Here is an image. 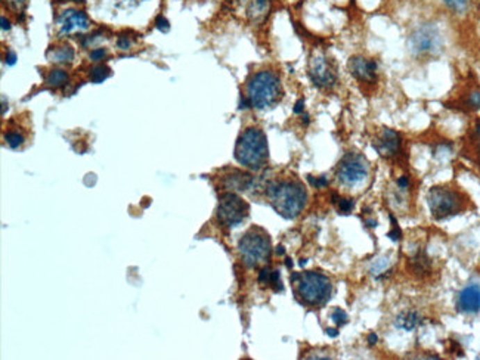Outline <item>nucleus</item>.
<instances>
[{"mask_svg": "<svg viewBox=\"0 0 480 360\" xmlns=\"http://www.w3.org/2000/svg\"><path fill=\"white\" fill-rule=\"evenodd\" d=\"M266 196L274 210L284 218L297 217L308 201V194L297 180H274L267 183Z\"/></svg>", "mask_w": 480, "mask_h": 360, "instance_id": "f257e3e1", "label": "nucleus"}, {"mask_svg": "<svg viewBox=\"0 0 480 360\" xmlns=\"http://www.w3.org/2000/svg\"><path fill=\"white\" fill-rule=\"evenodd\" d=\"M284 90L279 76L272 69H262L254 73L245 86V99L250 108L269 110L283 99Z\"/></svg>", "mask_w": 480, "mask_h": 360, "instance_id": "f03ea898", "label": "nucleus"}, {"mask_svg": "<svg viewBox=\"0 0 480 360\" xmlns=\"http://www.w3.org/2000/svg\"><path fill=\"white\" fill-rule=\"evenodd\" d=\"M235 160L245 169L260 171L269 160L267 137L260 127H247L237 141Z\"/></svg>", "mask_w": 480, "mask_h": 360, "instance_id": "7ed1b4c3", "label": "nucleus"}, {"mask_svg": "<svg viewBox=\"0 0 480 360\" xmlns=\"http://www.w3.org/2000/svg\"><path fill=\"white\" fill-rule=\"evenodd\" d=\"M406 49L415 60H431L443 51V36L435 22L417 24L406 37Z\"/></svg>", "mask_w": 480, "mask_h": 360, "instance_id": "20e7f679", "label": "nucleus"}, {"mask_svg": "<svg viewBox=\"0 0 480 360\" xmlns=\"http://www.w3.org/2000/svg\"><path fill=\"white\" fill-rule=\"evenodd\" d=\"M295 284L297 297L301 300V303L311 307L324 306L331 298L333 284L330 277L320 272L300 273V277Z\"/></svg>", "mask_w": 480, "mask_h": 360, "instance_id": "39448f33", "label": "nucleus"}, {"mask_svg": "<svg viewBox=\"0 0 480 360\" xmlns=\"http://www.w3.org/2000/svg\"><path fill=\"white\" fill-rule=\"evenodd\" d=\"M427 204L433 218L445 220L465 210L464 195L448 187L431 188L427 195Z\"/></svg>", "mask_w": 480, "mask_h": 360, "instance_id": "423d86ee", "label": "nucleus"}, {"mask_svg": "<svg viewBox=\"0 0 480 360\" xmlns=\"http://www.w3.org/2000/svg\"><path fill=\"white\" fill-rule=\"evenodd\" d=\"M238 251L245 264L256 267L265 263L271 255V239L265 230L253 228L241 238Z\"/></svg>", "mask_w": 480, "mask_h": 360, "instance_id": "0eeeda50", "label": "nucleus"}, {"mask_svg": "<svg viewBox=\"0 0 480 360\" xmlns=\"http://www.w3.org/2000/svg\"><path fill=\"white\" fill-rule=\"evenodd\" d=\"M368 161L359 153H347L338 162L336 169V178L343 187H355L364 182L368 176Z\"/></svg>", "mask_w": 480, "mask_h": 360, "instance_id": "6e6552de", "label": "nucleus"}, {"mask_svg": "<svg viewBox=\"0 0 480 360\" xmlns=\"http://www.w3.org/2000/svg\"><path fill=\"white\" fill-rule=\"evenodd\" d=\"M308 74L312 83L322 90H331L338 83V74L334 62L322 52H315L311 56Z\"/></svg>", "mask_w": 480, "mask_h": 360, "instance_id": "1a4fd4ad", "label": "nucleus"}, {"mask_svg": "<svg viewBox=\"0 0 480 360\" xmlns=\"http://www.w3.org/2000/svg\"><path fill=\"white\" fill-rule=\"evenodd\" d=\"M249 216V205L242 198L233 192H226L220 195L217 205V220L220 225L226 228H233L240 225L242 220Z\"/></svg>", "mask_w": 480, "mask_h": 360, "instance_id": "9d476101", "label": "nucleus"}, {"mask_svg": "<svg viewBox=\"0 0 480 360\" xmlns=\"http://www.w3.org/2000/svg\"><path fill=\"white\" fill-rule=\"evenodd\" d=\"M347 69L352 77L362 85H374L379 80V64L374 58L365 55L350 56Z\"/></svg>", "mask_w": 480, "mask_h": 360, "instance_id": "9b49d317", "label": "nucleus"}, {"mask_svg": "<svg viewBox=\"0 0 480 360\" xmlns=\"http://www.w3.org/2000/svg\"><path fill=\"white\" fill-rule=\"evenodd\" d=\"M374 149L377 154L384 160H393L401 154L402 151V136L399 132H396L389 127L381 129L372 142Z\"/></svg>", "mask_w": 480, "mask_h": 360, "instance_id": "f8f14e48", "label": "nucleus"}, {"mask_svg": "<svg viewBox=\"0 0 480 360\" xmlns=\"http://www.w3.org/2000/svg\"><path fill=\"white\" fill-rule=\"evenodd\" d=\"M90 27V21L83 10L78 9H67L58 17V30L63 36H68V34L86 31Z\"/></svg>", "mask_w": 480, "mask_h": 360, "instance_id": "ddd939ff", "label": "nucleus"}, {"mask_svg": "<svg viewBox=\"0 0 480 360\" xmlns=\"http://www.w3.org/2000/svg\"><path fill=\"white\" fill-rule=\"evenodd\" d=\"M456 307L465 315H474L480 311V286L479 285H468L465 286L458 295Z\"/></svg>", "mask_w": 480, "mask_h": 360, "instance_id": "4468645a", "label": "nucleus"}, {"mask_svg": "<svg viewBox=\"0 0 480 360\" xmlns=\"http://www.w3.org/2000/svg\"><path fill=\"white\" fill-rule=\"evenodd\" d=\"M241 3L245 17L254 24H262L272 8L271 0H241Z\"/></svg>", "mask_w": 480, "mask_h": 360, "instance_id": "2eb2a0df", "label": "nucleus"}, {"mask_svg": "<svg viewBox=\"0 0 480 360\" xmlns=\"http://www.w3.org/2000/svg\"><path fill=\"white\" fill-rule=\"evenodd\" d=\"M253 185V176L240 170H232L222 179V187L229 191H247Z\"/></svg>", "mask_w": 480, "mask_h": 360, "instance_id": "dca6fc26", "label": "nucleus"}, {"mask_svg": "<svg viewBox=\"0 0 480 360\" xmlns=\"http://www.w3.org/2000/svg\"><path fill=\"white\" fill-rule=\"evenodd\" d=\"M46 56H48V60L53 64L67 65L74 61L76 52L69 44H60V46H52V48L48 51V53H46Z\"/></svg>", "mask_w": 480, "mask_h": 360, "instance_id": "f3484780", "label": "nucleus"}, {"mask_svg": "<svg viewBox=\"0 0 480 360\" xmlns=\"http://www.w3.org/2000/svg\"><path fill=\"white\" fill-rule=\"evenodd\" d=\"M421 322H423V319H421V316L418 315L417 311H404L401 313L399 316L396 318V327L399 328V329H404V331H414L415 328H418Z\"/></svg>", "mask_w": 480, "mask_h": 360, "instance_id": "a211bd4d", "label": "nucleus"}, {"mask_svg": "<svg viewBox=\"0 0 480 360\" xmlns=\"http://www.w3.org/2000/svg\"><path fill=\"white\" fill-rule=\"evenodd\" d=\"M68 83V73L64 71L61 68H53L49 71V74L46 76V85L49 87L60 89Z\"/></svg>", "mask_w": 480, "mask_h": 360, "instance_id": "6ab92c4d", "label": "nucleus"}, {"mask_svg": "<svg viewBox=\"0 0 480 360\" xmlns=\"http://www.w3.org/2000/svg\"><path fill=\"white\" fill-rule=\"evenodd\" d=\"M442 2L455 15H464L470 8V0H442Z\"/></svg>", "mask_w": 480, "mask_h": 360, "instance_id": "aec40b11", "label": "nucleus"}, {"mask_svg": "<svg viewBox=\"0 0 480 360\" xmlns=\"http://www.w3.org/2000/svg\"><path fill=\"white\" fill-rule=\"evenodd\" d=\"M110 71L111 69L107 67V65H97V67H93L90 68V71H89V78L93 81V83H102V81L107 80L110 77Z\"/></svg>", "mask_w": 480, "mask_h": 360, "instance_id": "412c9836", "label": "nucleus"}, {"mask_svg": "<svg viewBox=\"0 0 480 360\" xmlns=\"http://www.w3.org/2000/svg\"><path fill=\"white\" fill-rule=\"evenodd\" d=\"M3 139H5V142L10 146V148H19L22 144H24V136L19 135L18 132H6L3 135Z\"/></svg>", "mask_w": 480, "mask_h": 360, "instance_id": "4be33fe9", "label": "nucleus"}, {"mask_svg": "<svg viewBox=\"0 0 480 360\" xmlns=\"http://www.w3.org/2000/svg\"><path fill=\"white\" fill-rule=\"evenodd\" d=\"M465 107L472 111H480V90H472L467 95Z\"/></svg>", "mask_w": 480, "mask_h": 360, "instance_id": "5701e85b", "label": "nucleus"}, {"mask_svg": "<svg viewBox=\"0 0 480 360\" xmlns=\"http://www.w3.org/2000/svg\"><path fill=\"white\" fill-rule=\"evenodd\" d=\"M413 271L414 272H427L430 269V263L429 260L424 257L423 254H418L417 257L413 259Z\"/></svg>", "mask_w": 480, "mask_h": 360, "instance_id": "b1692460", "label": "nucleus"}, {"mask_svg": "<svg viewBox=\"0 0 480 360\" xmlns=\"http://www.w3.org/2000/svg\"><path fill=\"white\" fill-rule=\"evenodd\" d=\"M115 43H117V48H119L120 51H131L132 44H133L131 36H127V34H124V33L117 36Z\"/></svg>", "mask_w": 480, "mask_h": 360, "instance_id": "393cba45", "label": "nucleus"}, {"mask_svg": "<svg viewBox=\"0 0 480 360\" xmlns=\"http://www.w3.org/2000/svg\"><path fill=\"white\" fill-rule=\"evenodd\" d=\"M331 319L334 320V323L337 325V327H342V325H346L347 323V315H346V311L342 310V309H334L333 310V315H331Z\"/></svg>", "mask_w": 480, "mask_h": 360, "instance_id": "a878e982", "label": "nucleus"}, {"mask_svg": "<svg viewBox=\"0 0 480 360\" xmlns=\"http://www.w3.org/2000/svg\"><path fill=\"white\" fill-rule=\"evenodd\" d=\"M470 142H472L473 148L477 151V154H480V121H477L476 126L473 127Z\"/></svg>", "mask_w": 480, "mask_h": 360, "instance_id": "bb28decb", "label": "nucleus"}, {"mask_svg": "<svg viewBox=\"0 0 480 360\" xmlns=\"http://www.w3.org/2000/svg\"><path fill=\"white\" fill-rule=\"evenodd\" d=\"M105 56H107V49H105V48H95V49L90 51L89 60L92 62H99V61L104 60Z\"/></svg>", "mask_w": 480, "mask_h": 360, "instance_id": "cd10ccee", "label": "nucleus"}, {"mask_svg": "<svg viewBox=\"0 0 480 360\" xmlns=\"http://www.w3.org/2000/svg\"><path fill=\"white\" fill-rule=\"evenodd\" d=\"M354 207H355L354 200H346V198L338 200V210H340V213L343 214H349L354 210Z\"/></svg>", "mask_w": 480, "mask_h": 360, "instance_id": "c85d7f7f", "label": "nucleus"}, {"mask_svg": "<svg viewBox=\"0 0 480 360\" xmlns=\"http://www.w3.org/2000/svg\"><path fill=\"white\" fill-rule=\"evenodd\" d=\"M271 277H272V271L269 267H263L259 273V282L262 285H271Z\"/></svg>", "mask_w": 480, "mask_h": 360, "instance_id": "c756f323", "label": "nucleus"}, {"mask_svg": "<svg viewBox=\"0 0 480 360\" xmlns=\"http://www.w3.org/2000/svg\"><path fill=\"white\" fill-rule=\"evenodd\" d=\"M308 179H309V182H311L312 187H315L316 189H322V188L326 187V185H329V180H326L325 176H321V178L308 176Z\"/></svg>", "mask_w": 480, "mask_h": 360, "instance_id": "7c9ffc66", "label": "nucleus"}, {"mask_svg": "<svg viewBox=\"0 0 480 360\" xmlns=\"http://www.w3.org/2000/svg\"><path fill=\"white\" fill-rule=\"evenodd\" d=\"M156 27L163 31V33H167L170 30V24H169V21L163 17V15H158L157 19H156Z\"/></svg>", "mask_w": 480, "mask_h": 360, "instance_id": "2f4dec72", "label": "nucleus"}, {"mask_svg": "<svg viewBox=\"0 0 480 360\" xmlns=\"http://www.w3.org/2000/svg\"><path fill=\"white\" fill-rule=\"evenodd\" d=\"M401 235H402V232H401L399 228H397V223H393V230L389 232V238L392 241H399Z\"/></svg>", "mask_w": 480, "mask_h": 360, "instance_id": "473e14b6", "label": "nucleus"}, {"mask_svg": "<svg viewBox=\"0 0 480 360\" xmlns=\"http://www.w3.org/2000/svg\"><path fill=\"white\" fill-rule=\"evenodd\" d=\"M408 187H409V180L406 176H401L399 179H397V188L405 191V189H408Z\"/></svg>", "mask_w": 480, "mask_h": 360, "instance_id": "72a5a7b5", "label": "nucleus"}, {"mask_svg": "<svg viewBox=\"0 0 480 360\" xmlns=\"http://www.w3.org/2000/svg\"><path fill=\"white\" fill-rule=\"evenodd\" d=\"M292 111H295V114H303V111H304V101H303V99H299V101L296 102L295 108H292Z\"/></svg>", "mask_w": 480, "mask_h": 360, "instance_id": "f704fd0d", "label": "nucleus"}, {"mask_svg": "<svg viewBox=\"0 0 480 360\" xmlns=\"http://www.w3.org/2000/svg\"><path fill=\"white\" fill-rule=\"evenodd\" d=\"M17 62V55L14 53V52H9L8 55H6V64L8 65H14Z\"/></svg>", "mask_w": 480, "mask_h": 360, "instance_id": "c9c22d12", "label": "nucleus"}, {"mask_svg": "<svg viewBox=\"0 0 480 360\" xmlns=\"http://www.w3.org/2000/svg\"><path fill=\"white\" fill-rule=\"evenodd\" d=\"M379 343V336L376 334H370L368 335V344L370 345H376Z\"/></svg>", "mask_w": 480, "mask_h": 360, "instance_id": "e433bc0d", "label": "nucleus"}, {"mask_svg": "<svg viewBox=\"0 0 480 360\" xmlns=\"http://www.w3.org/2000/svg\"><path fill=\"white\" fill-rule=\"evenodd\" d=\"M6 2H8L9 5L15 6V8H19L22 3H24V0H6Z\"/></svg>", "mask_w": 480, "mask_h": 360, "instance_id": "4c0bfd02", "label": "nucleus"}, {"mask_svg": "<svg viewBox=\"0 0 480 360\" xmlns=\"http://www.w3.org/2000/svg\"><path fill=\"white\" fill-rule=\"evenodd\" d=\"M2 30H3V31L10 30V22H9L5 17H2Z\"/></svg>", "mask_w": 480, "mask_h": 360, "instance_id": "58836bf2", "label": "nucleus"}, {"mask_svg": "<svg viewBox=\"0 0 480 360\" xmlns=\"http://www.w3.org/2000/svg\"><path fill=\"white\" fill-rule=\"evenodd\" d=\"M326 335H330V336H333V338H334V336L338 335V331L333 329V328H329V329H326Z\"/></svg>", "mask_w": 480, "mask_h": 360, "instance_id": "ea45409f", "label": "nucleus"}, {"mask_svg": "<svg viewBox=\"0 0 480 360\" xmlns=\"http://www.w3.org/2000/svg\"><path fill=\"white\" fill-rule=\"evenodd\" d=\"M284 252H285L284 247H281V246H279V247H276V254H279V255H281V254H284Z\"/></svg>", "mask_w": 480, "mask_h": 360, "instance_id": "a19ab883", "label": "nucleus"}, {"mask_svg": "<svg viewBox=\"0 0 480 360\" xmlns=\"http://www.w3.org/2000/svg\"><path fill=\"white\" fill-rule=\"evenodd\" d=\"M69 2H83V0H69Z\"/></svg>", "mask_w": 480, "mask_h": 360, "instance_id": "79ce46f5", "label": "nucleus"}]
</instances>
